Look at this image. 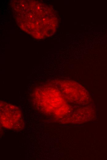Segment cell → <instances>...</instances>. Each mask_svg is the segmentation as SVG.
<instances>
[{
    "mask_svg": "<svg viewBox=\"0 0 107 160\" xmlns=\"http://www.w3.org/2000/svg\"><path fill=\"white\" fill-rule=\"evenodd\" d=\"M65 97L76 103L84 102L87 92L78 83L71 80H63L58 83Z\"/></svg>",
    "mask_w": 107,
    "mask_h": 160,
    "instance_id": "3",
    "label": "cell"
},
{
    "mask_svg": "<svg viewBox=\"0 0 107 160\" xmlns=\"http://www.w3.org/2000/svg\"><path fill=\"white\" fill-rule=\"evenodd\" d=\"M33 96L37 107L46 113L64 116L69 111L63 95L54 87L45 86L37 88Z\"/></svg>",
    "mask_w": 107,
    "mask_h": 160,
    "instance_id": "1",
    "label": "cell"
},
{
    "mask_svg": "<svg viewBox=\"0 0 107 160\" xmlns=\"http://www.w3.org/2000/svg\"><path fill=\"white\" fill-rule=\"evenodd\" d=\"M0 123L3 127L12 130H21L24 127L21 110L3 101L0 102Z\"/></svg>",
    "mask_w": 107,
    "mask_h": 160,
    "instance_id": "2",
    "label": "cell"
}]
</instances>
